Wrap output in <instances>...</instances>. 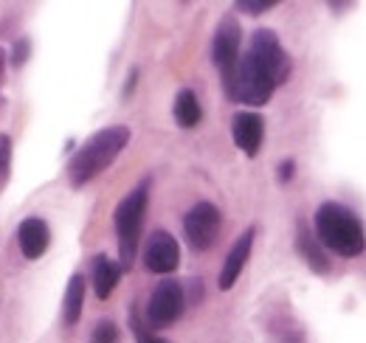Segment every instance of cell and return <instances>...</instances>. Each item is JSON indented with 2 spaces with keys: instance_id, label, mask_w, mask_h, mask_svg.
Here are the masks:
<instances>
[{
  "instance_id": "obj_1",
  "label": "cell",
  "mask_w": 366,
  "mask_h": 343,
  "mask_svg": "<svg viewBox=\"0 0 366 343\" xmlns=\"http://www.w3.org/2000/svg\"><path fill=\"white\" fill-rule=\"evenodd\" d=\"M287 76H290V56L285 54L276 31L259 29L254 31L248 51L237 62L229 99L239 104L262 107L271 101L276 87L287 82Z\"/></svg>"
},
{
  "instance_id": "obj_2",
  "label": "cell",
  "mask_w": 366,
  "mask_h": 343,
  "mask_svg": "<svg viewBox=\"0 0 366 343\" xmlns=\"http://www.w3.org/2000/svg\"><path fill=\"white\" fill-rule=\"evenodd\" d=\"M127 144H130V129L122 127V124L93 132L91 138L74 152V158L68 161V169H65L68 172V183L74 189H82L85 183H91L93 177H99L107 169L122 155V149Z\"/></svg>"
},
{
  "instance_id": "obj_3",
  "label": "cell",
  "mask_w": 366,
  "mask_h": 343,
  "mask_svg": "<svg viewBox=\"0 0 366 343\" xmlns=\"http://www.w3.org/2000/svg\"><path fill=\"white\" fill-rule=\"evenodd\" d=\"M316 239L324 251H332L344 259H355L364 254V225L341 203H321L316 217Z\"/></svg>"
},
{
  "instance_id": "obj_4",
  "label": "cell",
  "mask_w": 366,
  "mask_h": 343,
  "mask_svg": "<svg viewBox=\"0 0 366 343\" xmlns=\"http://www.w3.org/2000/svg\"><path fill=\"white\" fill-rule=\"evenodd\" d=\"M149 189H152V180L144 177L116 206L113 225H116V239H119V267L122 270H130L136 262L141 231H144V217H147V206H149Z\"/></svg>"
},
{
  "instance_id": "obj_5",
  "label": "cell",
  "mask_w": 366,
  "mask_h": 343,
  "mask_svg": "<svg viewBox=\"0 0 366 343\" xmlns=\"http://www.w3.org/2000/svg\"><path fill=\"white\" fill-rule=\"evenodd\" d=\"M220 228H223V214H220V209L214 206V203H209V200H200V203H194L186 217H183V237H186V242L192 245V251H209L214 242H217V237H220Z\"/></svg>"
},
{
  "instance_id": "obj_6",
  "label": "cell",
  "mask_w": 366,
  "mask_h": 343,
  "mask_svg": "<svg viewBox=\"0 0 366 343\" xmlns=\"http://www.w3.org/2000/svg\"><path fill=\"white\" fill-rule=\"evenodd\" d=\"M239 48H242V29H239L234 14H226L220 20V26L214 31V43H212V56H214V65L220 71L226 96L231 93L234 71H237V62H239Z\"/></svg>"
},
{
  "instance_id": "obj_7",
  "label": "cell",
  "mask_w": 366,
  "mask_h": 343,
  "mask_svg": "<svg viewBox=\"0 0 366 343\" xmlns=\"http://www.w3.org/2000/svg\"><path fill=\"white\" fill-rule=\"evenodd\" d=\"M186 309V293H183V284L172 282V279H164L152 296L147 301V315H144V324L149 329H161V327H169L175 324Z\"/></svg>"
},
{
  "instance_id": "obj_8",
  "label": "cell",
  "mask_w": 366,
  "mask_h": 343,
  "mask_svg": "<svg viewBox=\"0 0 366 343\" xmlns=\"http://www.w3.org/2000/svg\"><path fill=\"white\" fill-rule=\"evenodd\" d=\"M144 264L149 273H172L181 264V245L169 231H152L144 248Z\"/></svg>"
},
{
  "instance_id": "obj_9",
  "label": "cell",
  "mask_w": 366,
  "mask_h": 343,
  "mask_svg": "<svg viewBox=\"0 0 366 343\" xmlns=\"http://www.w3.org/2000/svg\"><path fill=\"white\" fill-rule=\"evenodd\" d=\"M231 135H234L237 149L245 158H257L259 146H262V138H265V119L254 110H239L231 119Z\"/></svg>"
},
{
  "instance_id": "obj_10",
  "label": "cell",
  "mask_w": 366,
  "mask_h": 343,
  "mask_svg": "<svg viewBox=\"0 0 366 343\" xmlns=\"http://www.w3.org/2000/svg\"><path fill=\"white\" fill-rule=\"evenodd\" d=\"M254 239H257V228L251 225L242 237H237V242L231 245L229 257L223 262V267H220V276H217V282H220V290H231L234 284H237V279H239V273H242V267H245V262L251 259V251H254Z\"/></svg>"
},
{
  "instance_id": "obj_11",
  "label": "cell",
  "mask_w": 366,
  "mask_h": 343,
  "mask_svg": "<svg viewBox=\"0 0 366 343\" xmlns=\"http://www.w3.org/2000/svg\"><path fill=\"white\" fill-rule=\"evenodd\" d=\"M17 245L26 259H40L51 245V228L43 217H26L17 228Z\"/></svg>"
},
{
  "instance_id": "obj_12",
  "label": "cell",
  "mask_w": 366,
  "mask_h": 343,
  "mask_svg": "<svg viewBox=\"0 0 366 343\" xmlns=\"http://www.w3.org/2000/svg\"><path fill=\"white\" fill-rule=\"evenodd\" d=\"M122 267H119V262H113L110 257H104V254H99V257L93 259V293H96V299L99 301H107L113 296V290H116V284H119V279H122Z\"/></svg>"
},
{
  "instance_id": "obj_13",
  "label": "cell",
  "mask_w": 366,
  "mask_h": 343,
  "mask_svg": "<svg viewBox=\"0 0 366 343\" xmlns=\"http://www.w3.org/2000/svg\"><path fill=\"white\" fill-rule=\"evenodd\" d=\"M296 251L302 254V259L307 262L310 270H316V273H327V270H330V257H327V251L321 248L319 239L307 231L305 222H299V231H296Z\"/></svg>"
},
{
  "instance_id": "obj_14",
  "label": "cell",
  "mask_w": 366,
  "mask_h": 343,
  "mask_svg": "<svg viewBox=\"0 0 366 343\" xmlns=\"http://www.w3.org/2000/svg\"><path fill=\"white\" fill-rule=\"evenodd\" d=\"M82 307H85V279L79 273H74L68 279L65 299H62V321H65V327H76L79 324Z\"/></svg>"
},
{
  "instance_id": "obj_15",
  "label": "cell",
  "mask_w": 366,
  "mask_h": 343,
  "mask_svg": "<svg viewBox=\"0 0 366 343\" xmlns=\"http://www.w3.org/2000/svg\"><path fill=\"white\" fill-rule=\"evenodd\" d=\"M172 113H175V121H178L183 129H194L200 124V119H203V107H200L197 96H194L189 87H183L181 93L175 96Z\"/></svg>"
},
{
  "instance_id": "obj_16",
  "label": "cell",
  "mask_w": 366,
  "mask_h": 343,
  "mask_svg": "<svg viewBox=\"0 0 366 343\" xmlns=\"http://www.w3.org/2000/svg\"><path fill=\"white\" fill-rule=\"evenodd\" d=\"M130 329H133V335H136L138 343H169V341H164L161 335H155V332L144 324V318H141V312H138L136 304L130 307Z\"/></svg>"
},
{
  "instance_id": "obj_17",
  "label": "cell",
  "mask_w": 366,
  "mask_h": 343,
  "mask_svg": "<svg viewBox=\"0 0 366 343\" xmlns=\"http://www.w3.org/2000/svg\"><path fill=\"white\" fill-rule=\"evenodd\" d=\"M91 343H119V329L113 321H99L91 332Z\"/></svg>"
},
{
  "instance_id": "obj_18",
  "label": "cell",
  "mask_w": 366,
  "mask_h": 343,
  "mask_svg": "<svg viewBox=\"0 0 366 343\" xmlns=\"http://www.w3.org/2000/svg\"><path fill=\"white\" fill-rule=\"evenodd\" d=\"M274 6H276V0H239V3H237V11L251 14V17H259V14L271 11Z\"/></svg>"
},
{
  "instance_id": "obj_19",
  "label": "cell",
  "mask_w": 366,
  "mask_h": 343,
  "mask_svg": "<svg viewBox=\"0 0 366 343\" xmlns=\"http://www.w3.org/2000/svg\"><path fill=\"white\" fill-rule=\"evenodd\" d=\"M9 164H11V141H9V135L0 132V183L9 174Z\"/></svg>"
},
{
  "instance_id": "obj_20",
  "label": "cell",
  "mask_w": 366,
  "mask_h": 343,
  "mask_svg": "<svg viewBox=\"0 0 366 343\" xmlns=\"http://www.w3.org/2000/svg\"><path fill=\"white\" fill-rule=\"evenodd\" d=\"M293 169H296V164H293V161H282V164H279V180H282V183H287V180L293 177Z\"/></svg>"
},
{
  "instance_id": "obj_21",
  "label": "cell",
  "mask_w": 366,
  "mask_h": 343,
  "mask_svg": "<svg viewBox=\"0 0 366 343\" xmlns=\"http://www.w3.org/2000/svg\"><path fill=\"white\" fill-rule=\"evenodd\" d=\"M136 76H138V71H130V76H127V85H124V96H127V93H133V87H136Z\"/></svg>"
},
{
  "instance_id": "obj_22",
  "label": "cell",
  "mask_w": 366,
  "mask_h": 343,
  "mask_svg": "<svg viewBox=\"0 0 366 343\" xmlns=\"http://www.w3.org/2000/svg\"><path fill=\"white\" fill-rule=\"evenodd\" d=\"M3 71H6V54L0 51V82H3Z\"/></svg>"
}]
</instances>
